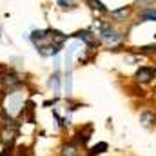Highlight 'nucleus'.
I'll return each instance as SVG.
<instances>
[{
	"instance_id": "nucleus-5",
	"label": "nucleus",
	"mask_w": 156,
	"mask_h": 156,
	"mask_svg": "<svg viewBox=\"0 0 156 156\" xmlns=\"http://www.w3.org/2000/svg\"><path fill=\"white\" fill-rule=\"evenodd\" d=\"M156 76V69L154 67H147V66H144V67H140L138 71H136V82H140V83H149V82H153V78Z\"/></svg>"
},
{
	"instance_id": "nucleus-3",
	"label": "nucleus",
	"mask_w": 156,
	"mask_h": 156,
	"mask_svg": "<svg viewBox=\"0 0 156 156\" xmlns=\"http://www.w3.org/2000/svg\"><path fill=\"white\" fill-rule=\"evenodd\" d=\"M24 85V78L20 76L15 69L0 66V93L7 94L11 91H16Z\"/></svg>"
},
{
	"instance_id": "nucleus-11",
	"label": "nucleus",
	"mask_w": 156,
	"mask_h": 156,
	"mask_svg": "<svg viewBox=\"0 0 156 156\" xmlns=\"http://www.w3.org/2000/svg\"><path fill=\"white\" fill-rule=\"evenodd\" d=\"M49 87L53 89V94H58L60 93V73L55 71L51 78H49Z\"/></svg>"
},
{
	"instance_id": "nucleus-2",
	"label": "nucleus",
	"mask_w": 156,
	"mask_h": 156,
	"mask_svg": "<svg viewBox=\"0 0 156 156\" xmlns=\"http://www.w3.org/2000/svg\"><path fill=\"white\" fill-rule=\"evenodd\" d=\"M20 133V123L15 118L4 116L2 115V123H0V144L4 147H11L15 145L16 138Z\"/></svg>"
},
{
	"instance_id": "nucleus-1",
	"label": "nucleus",
	"mask_w": 156,
	"mask_h": 156,
	"mask_svg": "<svg viewBox=\"0 0 156 156\" xmlns=\"http://www.w3.org/2000/svg\"><path fill=\"white\" fill-rule=\"evenodd\" d=\"M24 93L20 89L16 91H11L7 94H4V102H2V107H0V113L4 116H9V118H16L22 109H24Z\"/></svg>"
},
{
	"instance_id": "nucleus-19",
	"label": "nucleus",
	"mask_w": 156,
	"mask_h": 156,
	"mask_svg": "<svg viewBox=\"0 0 156 156\" xmlns=\"http://www.w3.org/2000/svg\"><path fill=\"white\" fill-rule=\"evenodd\" d=\"M149 2H153V0H138V4H140V5H147Z\"/></svg>"
},
{
	"instance_id": "nucleus-15",
	"label": "nucleus",
	"mask_w": 156,
	"mask_h": 156,
	"mask_svg": "<svg viewBox=\"0 0 156 156\" xmlns=\"http://www.w3.org/2000/svg\"><path fill=\"white\" fill-rule=\"evenodd\" d=\"M144 22H156V11L154 9H145L140 16Z\"/></svg>"
},
{
	"instance_id": "nucleus-4",
	"label": "nucleus",
	"mask_w": 156,
	"mask_h": 156,
	"mask_svg": "<svg viewBox=\"0 0 156 156\" xmlns=\"http://www.w3.org/2000/svg\"><path fill=\"white\" fill-rule=\"evenodd\" d=\"M69 37H73V38L76 40H82L85 45H89V47H94L96 45V37H94V33L91 31V29H82V31H76V33H73V35H69Z\"/></svg>"
},
{
	"instance_id": "nucleus-6",
	"label": "nucleus",
	"mask_w": 156,
	"mask_h": 156,
	"mask_svg": "<svg viewBox=\"0 0 156 156\" xmlns=\"http://www.w3.org/2000/svg\"><path fill=\"white\" fill-rule=\"evenodd\" d=\"M91 131H93L91 125H85V127L78 129L76 138H75V144H76L78 147H80V145H85V144L89 142V138H91Z\"/></svg>"
},
{
	"instance_id": "nucleus-9",
	"label": "nucleus",
	"mask_w": 156,
	"mask_h": 156,
	"mask_svg": "<svg viewBox=\"0 0 156 156\" xmlns=\"http://www.w3.org/2000/svg\"><path fill=\"white\" fill-rule=\"evenodd\" d=\"M78 147L75 142H67V144H64L62 145V149H60V154L62 156H78Z\"/></svg>"
},
{
	"instance_id": "nucleus-10",
	"label": "nucleus",
	"mask_w": 156,
	"mask_h": 156,
	"mask_svg": "<svg viewBox=\"0 0 156 156\" xmlns=\"http://www.w3.org/2000/svg\"><path fill=\"white\" fill-rule=\"evenodd\" d=\"M129 15H131V7H120V9L111 11V16H113L116 22H123Z\"/></svg>"
},
{
	"instance_id": "nucleus-16",
	"label": "nucleus",
	"mask_w": 156,
	"mask_h": 156,
	"mask_svg": "<svg viewBox=\"0 0 156 156\" xmlns=\"http://www.w3.org/2000/svg\"><path fill=\"white\" fill-rule=\"evenodd\" d=\"M71 71H73V69H67V71H66V93H67V96L71 94V89H73V80H71Z\"/></svg>"
},
{
	"instance_id": "nucleus-12",
	"label": "nucleus",
	"mask_w": 156,
	"mask_h": 156,
	"mask_svg": "<svg viewBox=\"0 0 156 156\" xmlns=\"http://www.w3.org/2000/svg\"><path fill=\"white\" fill-rule=\"evenodd\" d=\"M109 149V145H107V142H98L96 145H93L91 147V151H89V154L91 156H98V154H102V153H105Z\"/></svg>"
},
{
	"instance_id": "nucleus-17",
	"label": "nucleus",
	"mask_w": 156,
	"mask_h": 156,
	"mask_svg": "<svg viewBox=\"0 0 156 156\" xmlns=\"http://www.w3.org/2000/svg\"><path fill=\"white\" fill-rule=\"evenodd\" d=\"M138 53H142V55H153V53H156V45H147V47H140V49H138Z\"/></svg>"
},
{
	"instance_id": "nucleus-18",
	"label": "nucleus",
	"mask_w": 156,
	"mask_h": 156,
	"mask_svg": "<svg viewBox=\"0 0 156 156\" xmlns=\"http://www.w3.org/2000/svg\"><path fill=\"white\" fill-rule=\"evenodd\" d=\"M0 156H15V151H13V145L11 147H4L0 151Z\"/></svg>"
},
{
	"instance_id": "nucleus-7",
	"label": "nucleus",
	"mask_w": 156,
	"mask_h": 156,
	"mask_svg": "<svg viewBox=\"0 0 156 156\" xmlns=\"http://www.w3.org/2000/svg\"><path fill=\"white\" fill-rule=\"evenodd\" d=\"M60 49H62V45H58V44H47V45L40 47L37 51H38V55H42V56H56L60 53Z\"/></svg>"
},
{
	"instance_id": "nucleus-14",
	"label": "nucleus",
	"mask_w": 156,
	"mask_h": 156,
	"mask_svg": "<svg viewBox=\"0 0 156 156\" xmlns=\"http://www.w3.org/2000/svg\"><path fill=\"white\" fill-rule=\"evenodd\" d=\"M87 4H89V7L91 9H94V11H100V13H107V7L100 2V0H85Z\"/></svg>"
},
{
	"instance_id": "nucleus-13",
	"label": "nucleus",
	"mask_w": 156,
	"mask_h": 156,
	"mask_svg": "<svg viewBox=\"0 0 156 156\" xmlns=\"http://www.w3.org/2000/svg\"><path fill=\"white\" fill-rule=\"evenodd\" d=\"M56 5H58L62 11H67V9L71 11V9H75V7H76V2H75V0H58V2H56Z\"/></svg>"
},
{
	"instance_id": "nucleus-8",
	"label": "nucleus",
	"mask_w": 156,
	"mask_h": 156,
	"mask_svg": "<svg viewBox=\"0 0 156 156\" xmlns=\"http://www.w3.org/2000/svg\"><path fill=\"white\" fill-rule=\"evenodd\" d=\"M140 123H142L145 129H153V127L156 125V115L151 113V111L142 113V115H140Z\"/></svg>"
},
{
	"instance_id": "nucleus-20",
	"label": "nucleus",
	"mask_w": 156,
	"mask_h": 156,
	"mask_svg": "<svg viewBox=\"0 0 156 156\" xmlns=\"http://www.w3.org/2000/svg\"><path fill=\"white\" fill-rule=\"evenodd\" d=\"M0 37H2V29H0Z\"/></svg>"
}]
</instances>
